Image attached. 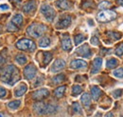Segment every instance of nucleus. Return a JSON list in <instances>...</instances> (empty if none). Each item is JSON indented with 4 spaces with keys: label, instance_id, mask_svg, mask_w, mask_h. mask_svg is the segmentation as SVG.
<instances>
[{
    "label": "nucleus",
    "instance_id": "f257e3e1",
    "mask_svg": "<svg viewBox=\"0 0 123 117\" xmlns=\"http://www.w3.org/2000/svg\"><path fill=\"white\" fill-rule=\"evenodd\" d=\"M0 77L1 80L6 84L14 85L19 80V71L14 65H9L1 71Z\"/></svg>",
    "mask_w": 123,
    "mask_h": 117
},
{
    "label": "nucleus",
    "instance_id": "f03ea898",
    "mask_svg": "<svg viewBox=\"0 0 123 117\" xmlns=\"http://www.w3.org/2000/svg\"><path fill=\"white\" fill-rule=\"evenodd\" d=\"M33 109L38 114H51V113L56 112L58 108L54 105L38 102L33 105Z\"/></svg>",
    "mask_w": 123,
    "mask_h": 117
},
{
    "label": "nucleus",
    "instance_id": "7ed1b4c3",
    "mask_svg": "<svg viewBox=\"0 0 123 117\" xmlns=\"http://www.w3.org/2000/svg\"><path fill=\"white\" fill-rule=\"evenodd\" d=\"M46 30V28L45 25L34 23V24H31V26L28 28L27 32H28L29 35L37 38V37H40Z\"/></svg>",
    "mask_w": 123,
    "mask_h": 117
},
{
    "label": "nucleus",
    "instance_id": "20e7f679",
    "mask_svg": "<svg viewBox=\"0 0 123 117\" xmlns=\"http://www.w3.org/2000/svg\"><path fill=\"white\" fill-rule=\"evenodd\" d=\"M16 48L20 51H33L36 49V46L34 44L33 41H31V39H27V38H23L21 40H19L16 43Z\"/></svg>",
    "mask_w": 123,
    "mask_h": 117
},
{
    "label": "nucleus",
    "instance_id": "39448f33",
    "mask_svg": "<svg viewBox=\"0 0 123 117\" xmlns=\"http://www.w3.org/2000/svg\"><path fill=\"white\" fill-rule=\"evenodd\" d=\"M41 13L46 17V20L49 21V22L53 21V19L55 18V15H56V13H55L54 9L51 6L47 5V4L42 5V7H41Z\"/></svg>",
    "mask_w": 123,
    "mask_h": 117
},
{
    "label": "nucleus",
    "instance_id": "423d86ee",
    "mask_svg": "<svg viewBox=\"0 0 123 117\" xmlns=\"http://www.w3.org/2000/svg\"><path fill=\"white\" fill-rule=\"evenodd\" d=\"M117 17V14L113 11H103L98 15V20L99 22H109Z\"/></svg>",
    "mask_w": 123,
    "mask_h": 117
},
{
    "label": "nucleus",
    "instance_id": "0eeeda50",
    "mask_svg": "<svg viewBox=\"0 0 123 117\" xmlns=\"http://www.w3.org/2000/svg\"><path fill=\"white\" fill-rule=\"evenodd\" d=\"M36 73H37V69H36V67L34 66V65H28L26 68H25V70H24V75H25V77L27 78V79H29V80H31V79H33L34 77H35V75H36Z\"/></svg>",
    "mask_w": 123,
    "mask_h": 117
},
{
    "label": "nucleus",
    "instance_id": "6e6552de",
    "mask_svg": "<svg viewBox=\"0 0 123 117\" xmlns=\"http://www.w3.org/2000/svg\"><path fill=\"white\" fill-rule=\"evenodd\" d=\"M48 95H49L48 89L41 88V89H38V90H36V91H34L32 93V98L34 100H38L39 101V100H43V99L46 98Z\"/></svg>",
    "mask_w": 123,
    "mask_h": 117
},
{
    "label": "nucleus",
    "instance_id": "1a4fd4ad",
    "mask_svg": "<svg viewBox=\"0 0 123 117\" xmlns=\"http://www.w3.org/2000/svg\"><path fill=\"white\" fill-rule=\"evenodd\" d=\"M77 54L82 56V57H85V58H89L91 55H92V52H91V50L89 49L88 45L87 44H84L82 45L81 47H80L76 51Z\"/></svg>",
    "mask_w": 123,
    "mask_h": 117
},
{
    "label": "nucleus",
    "instance_id": "9d476101",
    "mask_svg": "<svg viewBox=\"0 0 123 117\" xmlns=\"http://www.w3.org/2000/svg\"><path fill=\"white\" fill-rule=\"evenodd\" d=\"M64 67H65V62H64V60H62V59H57V60L53 63V65H52L50 71H51L52 73H57V72H59V71H62Z\"/></svg>",
    "mask_w": 123,
    "mask_h": 117
},
{
    "label": "nucleus",
    "instance_id": "9b49d317",
    "mask_svg": "<svg viewBox=\"0 0 123 117\" xmlns=\"http://www.w3.org/2000/svg\"><path fill=\"white\" fill-rule=\"evenodd\" d=\"M62 48L63 51H71L72 49V42H71V39L68 35H65L62 40Z\"/></svg>",
    "mask_w": 123,
    "mask_h": 117
},
{
    "label": "nucleus",
    "instance_id": "f8f14e48",
    "mask_svg": "<svg viewBox=\"0 0 123 117\" xmlns=\"http://www.w3.org/2000/svg\"><path fill=\"white\" fill-rule=\"evenodd\" d=\"M86 66H87V63L81 59H75L70 64L71 69H82V68H85Z\"/></svg>",
    "mask_w": 123,
    "mask_h": 117
},
{
    "label": "nucleus",
    "instance_id": "ddd939ff",
    "mask_svg": "<svg viewBox=\"0 0 123 117\" xmlns=\"http://www.w3.org/2000/svg\"><path fill=\"white\" fill-rule=\"evenodd\" d=\"M36 9V2L31 0V1H29L28 3H26L23 7V12L26 13V14H31L32 12H34Z\"/></svg>",
    "mask_w": 123,
    "mask_h": 117
},
{
    "label": "nucleus",
    "instance_id": "4468645a",
    "mask_svg": "<svg viewBox=\"0 0 123 117\" xmlns=\"http://www.w3.org/2000/svg\"><path fill=\"white\" fill-rule=\"evenodd\" d=\"M71 17L70 16H65L63 18H62L61 20L57 23V28L58 29H64L67 28L70 24H71Z\"/></svg>",
    "mask_w": 123,
    "mask_h": 117
},
{
    "label": "nucleus",
    "instance_id": "2eb2a0df",
    "mask_svg": "<svg viewBox=\"0 0 123 117\" xmlns=\"http://www.w3.org/2000/svg\"><path fill=\"white\" fill-rule=\"evenodd\" d=\"M102 66V59L100 57H97L94 59L93 62V68H92V73H97L101 68Z\"/></svg>",
    "mask_w": 123,
    "mask_h": 117
},
{
    "label": "nucleus",
    "instance_id": "dca6fc26",
    "mask_svg": "<svg viewBox=\"0 0 123 117\" xmlns=\"http://www.w3.org/2000/svg\"><path fill=\"white\" fill-rule=\"evenodd\" d=\"M28 90V86L26 85V84H24V83H22L18 88L15 89V91H14V94H15L16 97H21L22 95H24L25 94V92Z\"/></svg>",
    "mask_w": 123,
    "mask_h": 117
},
{
    "label": "nucleus",
    "instance_id": "f3484780",
    "mask_svg": "<svg viewBox=\"0 0 123 117\" xmlns=\"http://www.w3.org/2000/svg\"><path fill=\"white\" fill-rule=\"evenodd\" d=\"M56 5L58 8H60L62 10H68L70 9L71 5L67 0H57L56 1Z\"/></svg>",
    "mask_w": 123,
    "mask_h": 117
},
{
    "label": "nucleus",
    "instance_id": "a211bd4d",
    "mask_svg": "<svg viewBox=\"0 0 123 117\" xmlns=\"http://www.w3.org/2000/svg\"><path fill=\"white\" fill-rule=\"evenodd\" d=\"M91 94H92L93 99L95 101H97V100H98V98L101 95V90H100V88H98V87H96V86L92 87V88H91Z\"/></svg>",
    "mask_w": 123,
    "mask_h": 117
},
{
    "label": "nucleus",
    "instance_id": "6ab92c4d",
    "mask_svg": "<svg viewBox=\"0 0 123 117\" xmlns=\"http://www.w3.org/2000/svg\"><path fill=\"white\" fill-rule=\"evenodd\" d=\"M11 22L13 23L16 27L21 26L23 24V16H22V15H20V14H16L15 15H13V17H12V19Z\"/></svg>",
    "mask_w": 123,
    "mask_h": 117
},
{
    "label": "nucleus",
    "instance_id": "aec40b11",
    "mask_svg": "<svg viewBox=\"0 0 123 117\" xmlns=\"http://www.w3.org/2000/svg\"><path fill=\"white\" fill-rule=\"evenodd\" d=\"M80 101H81V103H82L85 107H88V106H90V104H91V97H90V95H89L88 93H83V94L81 95Z\"/></svg>",
    "mask_w": 123,
    "mask_h": 117
},
{
    "label": "nucleus",
    "instance_id": "412c9836",
    "mask_svg": "<svg viewBox=\"0 0 123 117\" xmlns=\"http://www.w3.org/2000/svg\"><path fill=\"white\" fill-rule=\"evenodd\" d=\"M117 65H118V61L116 58L109 59V60H107V62H106V67H107L108 69H114Z\"/></svg>",
    "mask_w": 123,
    "mask_h": 117
},
{
    "label": "nucleus",
    "instance_id": "4be33fe9",
    "mask_svg": "<svg viewBox=\"0 0 123 117\" xmlns=\"http://www.w3.org/2000/svg\"><path fill=\"white\" fill-rule=\"evenodd\" d=\"M65 86H62V87H59V88H57L55 89V91H54V94H55V96L57 97V98H61L63 96V93H64V91H65Z\"/></svg>",
    "mask_w": 123,
    "mask_h": 117
},
{
    "label": "nucleus",
    "instance_id": "5701e85b",
    "mask_svg": "<svg viewBox=\"0 0 123 117\" xmlns=\"http://www.w3.org/2000/svg\"><path fill=\"white\" fill-rule=\"evenodd\" d=\"M50 45V39L48 37H42L39 41V46L41 48H46Z\"/></svg>",
    "mask_w": 123,
    "mask_h": 117
},
{
    "label": "nucleus",
    "instance_id": "b1692460",
    "mask_svg": "<svg viewBox=\"0 0 123 117\" xmlns=\"http://www.w3.org/2000/svg\"><path fill=\"white\" fill-rule=\"evenodd\" d=\"M15 61L19 64V65H25V64L27 63L28 59H27V57H26L25 55H23V54H19V55H17V56L15 57Z\"/></svg>",
    "mask_w": 123,
    "mask_h": 117
},
{
    "label": "nucleus",
    "instance_id": "393cba45",
    "mask_svg": "<svg viewBox=\"0 0 123 117\" xmlns=\"http://www.w3.org/2000/svg\"><path fill=\"white\" fill-rule=\"evenodd\" d=\"M85 36L83 35V34H81V33H80V34H77V35H75V37H74V41H75V45H80L81 42H83L84 40H85Z\"/></svg>",
    "mask_w": 123,
    "mask_h": 117
},
{
    "label": "nucleus",
    "instance_id": "a878e982",
    "mask_svg": "<svg viewBox=\"0 0 123 117\" xmlns=\"http://www.w3.org/2000/svg\"><path fill=\"white\" fill-rule=\"evenodd\" d=\"M64 78H65L64 74H58V75H56V76L52 79V82H53L54 84H60V83H62V82L64 80Z\"/></svg>",
    "mask_w": 123,
    "mask_h": 117
},
{
    "label": "nucleus",
    "instance_id": "bb28decb",
    "mask_svg": "<svg viewBox=\"0 0 123 117\" xmlns=\"http://www.w3.org/2000/svg\"><path fill=\"white\" fill-rule=\"evenodd\" d=\"M20 101L19 100H16V101H12V102H10L8 104V107L11 109V110H16L20 107Z\"/></svg>",
    "mask_w": 123,
    "mask_h": 117
},
{
    "label": "nucleus",
    "instance_id": "cd10ccee",
    "mask_svg": "<svg viewBox=\"0 0 123 117\" xmlns=\"http://www.w3.org/2000/svg\"><path fill=\"white\" fill-rule=\"evenodd\" d=\"M81 91H82V88H81L80 86H79V85L73 86V88H72V93H73V95L76 96L78 94L81 93Z\"/></svg>",
    "mask_w": 123,
    "mask_h": 117
},
{
    "label": "nucleus",
    "instance_id": "c85d7f7f",
    "mask_svg": "<svg viewBox=\"0 0 123 117\" xmlns=\"http://www.w3.org/2000/svg\"><path fill=\"white\" fill-rule=\"evenodd\" d=\"M44 64L45 65H46V64H48L50 61H51V59H52V54L50 53V52H47V51H46V52H44Z\"/></svg>",
    "mask_w": 123,
    "mask_h": 117
},
{
    "label": "nucleus",
    "instance_id": "c756f323",
    "mask_svg": "<svg viewBox=\"0 0 123 117\" xmlns=\"http://www.w3.org/2000/svg\"><path fill=\"white\" fill-rule=\"evenodd\" d=\"M72 109H73V110H74L75 112H77V113H80V112H81V108H80V104L78 102H74L72 104Z\"/></svg>",
    "mask_w": 123,
    "mask_h": 117
},
{
    "label": "nucleus",
    "instance_id": "7c9ffc66",
    "mask_svg": "<svg viewBox=\"0 0 123 117\" xmlns=\"http://www.w3.org/2000/svg\"><path fill=\"white\" fill-rule=\"evenodd\" d=\"M113 74L116 76V77H117V78H122L123 77V68H119V69H117Z\"/></svg>",
    "mask_w": 123,
    "mask_h": 117
},
{
    "label": "nucleus",
    "instance_id": "2f4dec72",
    "mask_svg": "<svg viewBox=\"0 0 123 117\" xmlns=\"http://www.w3.org/2000/svg\"><path fill=\"white\" fill-rule=\"evenodd\" d=\"M110 6H111V3H110L109 1H103V2H101V3L98 5V9H100V10L107 9Z\"/></svg>",
    "mask_w": 123,
    "mask_h": 117
},
{
    "label": "nucleus",
    "instance_id": "473e14b6",
    "mask_svg": "<svg viewBox=\"0 0 123 117\" xmlns=\"http://www.w3.org/2000/svg\"><path fill=\"white\" fill-rule=\"evenodd\" d=\"M17 29H18V27H16L13 23L10 22V23L8 24V27H7V30H8V31H16Z\"/></svg>",
    "mask_w": 123,
    "mask_h": 117
},
{
    "label": "nucleus",
    "instance_id": "72a5a7b5",
    "mask_svg": "<svg viewBox=\"0 0 123 117\" xmlns=\"http://www.w3.org/2000/svg\"><path fill=\"white\" fill-rule=\"evenodd\" d=\"M116 54H117V56H121V55H123V43L122 44H120L117 48V50H116Z\"/></svg>",
    "mask_w": 123,
    "mask_h": 117
},
{
    "label": "nucleus",
    "instance_id": "f704fd0d",
    "mask_svg": "<svg viewBox=\"0 0 123 117\" xmlns=\"http://www.w3.org/2000/svg\"><path fill=\"white\" fill-rule=\"evenodd\" d=\"M91 44L94 45V46H98V45H99L98 38V37H96V36L92 37V38H91Z\"/></svg>",
    "mask_w": 123,
    "mask_h": 117
},
{
    "label": "nucleus",
    "instance_id": "c9c22d12",
    "mask_svg": "<svg viewBox=\"0 0 123 117\" xmlns=\"http://www.w3.org/2000/svg\"><path fill=\"white\" fill-rule=\"evenodd\" d=\"M6 95H7V90H6V88L0 87V98L5 97Z\"/></svg>",
    "mask_w": 123,
    "mask_h": 117
},
{
    "label": "nucleus",
    "instance_id": "e433bc0d",
    "mask_svg": "<svg viewBox=\"0 0 123 117\" xmlns=\"http://www.w3.org/2000/svg\"><path fill=\"white\" fill-rule=\"evenodd\" d=\"M10 9V7L7 5V4H2V5H0V10L1 11H8Z\"/></svg>",
    "mask_w": 123,
    "mask_h": 117
},
{
    "label": "nucleus",
    "instance_id": "4c0bfd02",
    "mask_svg": "<svg viewBox=\"0 0 123 117\" xmlns=\"http://www.w3.org/2000/svg\"><path fill=\"white\" fill-rule=\"evenodd\" d=\"M5 63H6V57L3 56L2 54H0V66H2Z\"/></svg>",
    "mask_w": 123,
    "mask_h": 117
},
{
    "label": "nucleus",
    "instance_id": "58836bf2",
    "mask_svg": "<svg viewBox=\"0 0 123 117\" xmlns=\"http://www.w3.org/2000/svg\"><path fill=\"white\" fill-rule=\"evenodd\" d=\"M93 6V2H89V4H83V8H86V7H91Z\"/></svg>",
    "mask_w": 123,
    "mask_h": 117
},
{
    "label": "nucleus",
    "instance_id": "ea45409f",
    "mask_svg": "<svg viewBox=\"0 0 123 117\" xmlns=\"http://www.w3.org/2000/svg\"><path fill=\"white\" fill-rule=\"evenodd\" d=\"M105 117H113V113H112V112H109V113H107V114L105 115Z\"/></svg>",
    "mask_w": 123,
    "mask_h": 117
},
{
    "label": "nucleus",
    "instance_id": "a19ab883",
    "mask_svg": "<svg viewBox=\"0 0 123 117\" xmlns=\"http://www.w3.org/2000/svg\"><path fill=\"white\" fill-rule=\"evenodd\" d=\"M117 2H118V4H119V5L123 6V0H117Z\"/></svg>",
    "mask_w": 123,
    "mask_h": 117
},
{
    "label": "nucleus",
    "instance_id": "79ce46f5",
    "mask_svg": "<svg viewBox=\"0 0 123 117\" xmlns=\"http://www.w3.org/2000/svg\"><path fill=\"white\" fill-rule=\"evenodd\" d=\"M100 116H101V114H100L99 112H98V113H97V114L95 115V117H100Z\"/></svg>",
    "mask_w": 123,
    "mask_h": 117
},
{
    "label": "nucleus",
    "instance_id": "37998d69",
    "mask_svg": "<svg viewBox=\"0 0 123 117\" xmlns=\"http://www.w3.org/2000/svg\"><path fill=\"white\" fill-rule=\"evenodd\" d=\"M0 117H5V116H4V115H3L2 113H0Z\"/></svg>",
    "mask_w": 123,
    "mask_h": 117
},
{
    "label": "nucleus",
    "instance_id": "c03bdc74",
    "mask_svg": "<svg viewBox=\"0 0 123 117\" xmlns=\"http://www.w3.org/2000/svg\"><path fill=\"white\" fill-rule=\"evenodd\" d=\"M1 30H2V28H1V26H0V33H1Z\"/></svg>",
    "mask_w": 123,
    "mask_h": 117
}]
</instances>
